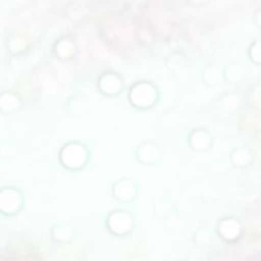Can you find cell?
<instances>
[{"instance_id": "6da1fadb", "label": "cell", "mask_w": 261, "mask_h": 261, "mask_svg": "<svg viewBox=\"0 0 261 261\" xmlns=\"http://www.w3.org/2000/svg\"><path fill=\"white\" fill-rule=\"evenodd\" d=\"M215 234L225 244L232 245L239 242L244 232L242 222L234 216H224L220 218L214 228Z\"/></svg>"}, {"instance_id": "7a4b0ae2", "label": "cell", "mask_w": 261, "mask_h": 261, "mask_svg": "<svg viewBox=\"0 0 261 261\" xmlns=\"http://www.w3.org/2000/svg\"><path fill=\"white\" fill-rule=\"evenodd\" d=\"M188 145L194 152H206L213 145V136L204 127H196L188 135Z\"/></svg>"}, {"instance_id": "3957f363", "label": "cell", "mask_w": 261, "mask_h": 261, "mask_svg": "<svg viewBox=\"0 0 261 261\" xmlns=\"http://www.w3.org/2000/svg\"><path fill=\"white\" fill-rule=\"evenodd\" d=\"M130 97L135 104L141 107H146L152 105L155 102L157 92L151 84L141 83L133 89Z\"/></svg>"}, {"instance_id": "277c9868", "label": "cell", "mask_w": 261, "mask_h": 261, "mask_svg": "<svg viewBox=\"0 0 261 261\" xmlns=\"http://www.w3.org/2000/svg\"><path fill=\"white\" fill-rule=\"evenodd\" d=\"M230 164L237 169H246L254 162V153L246 147L233 148L228 155Z\"/></svg>"}, {"instance_id": "5b68a950", "label": "cell", "mask_w": 261, "mask_h": 261, "mask_svg": "<svg viewBox=\"0 0 261 261\" xmlns=\"http://www.w3.org/2000/svg\"><path fill=\"white\" fill-rule=\"evenodd\" d=\"M202 80L208 87H215L223 80V69H220L217 65L210 64L204 68Z\"/></svg>"}, {"instance_id": "8992f818", "label": "cell", "mask_w": 261, "mask_h": 261, "mask_svg": "<svg viewBox=\"0 0 261 261\" xmlns=\"http://www.w3.org/2000/svg\"><path fill=\"white\" fill-rule=\"evenodd\" d=\"M245 74L244 67L238 62H231L227 64L223 69V80L229 83L240 82Z\"/></svg>"}, {"instance_id": "52a82bcc", "label": "cell", "mask_w": 261, "mask_h": 261, "mask_svg": "<svg viewBox=\"0 0 261 261\" xmlns=\"http://www.w3.org/2000/svg\"><path fill=\"white\" fill-rule=\"evenodd\" d=\"M215 232L208 227V226H202L199 227L193 236V242L197 246H208L213 242V236Z\"/></svg>"}, {"instance_id": "ba28073f", "label": "cell", "mask_w": 261, "mask_h": 261, "mask_svg": "<svg viewBox=\"0 0 261 261\" xmlns=\"http://www.w3.org/2000/svg\"><path fill=\"white\" fill-rule=\"evenodd\" d=\"M248 57L252 63L261 66V40H255L248 49Z\"/></svg>"}, {"instance_id": "9c48e42d", "label": "cell", "mask_w": 261, "mask_h": 261, "mask_svg": "<svg viewBox=\"0 0 261 261\" xmlns=\"http://www.w3.org/2000/svg\"><path fill=\"white\" fill-rule=\"evenodd\" d=\"M253 18H254V22H255L256 27H257L259 30H261V9L257 10V11L254 13Z\"/></svg>"}, {"instance_id": "30bf717a", "label": "cell", "mask_w": 261, "mask_h": 261, "mask_svg": "<svg viewBox=\"0 0 261 261\" xmlns=\"http://www.w3.org/2000/svg\"><path fill=\"white\" fill-rule=\"evenodd\" d=\"M189 1L192 5H199V4H202L205 0H187Z\"/></svg>"}, {"instance_id": "8fae6325", "label": "cell", "mask_w": 261, "mask_h": 261, "mask_svg": "<svg viewBox=\"0 0 261 261\" xmlns=\"http://www.w3.org/2000/svg\"><path fill=\"white\" fill-rule=\"evenodd\" d=\"M260 206H261V197H260Z\"/></svg>"}]
</instances>
